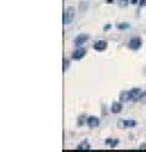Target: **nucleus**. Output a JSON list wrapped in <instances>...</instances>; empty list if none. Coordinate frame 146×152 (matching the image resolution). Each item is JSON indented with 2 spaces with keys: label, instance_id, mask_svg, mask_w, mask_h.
<instances>
[{
  "label": "nucleus",
  "instance_id": "nucleus-1",
  "mask_svg": "<svg viewBox=\"0 0 146 152\" xmlns=\"http://www.w3.org/2000/svg\"><path fill=\"white\" fill-rule=\"evenodd\" d=\"M74 17H76V9L73 6H68L63 12V23L64 25H69L74 20Z\"/></svg>",
  "mask_w": 146,
  "mask_h": 152
},
{
  "label": "nucleus",
  "instance_id": "nucleus-2",
  "mask_svg": "<svg viewBox=\"0 0 146 152\" xmlns=\"http://www.w3.org/2000/svg\"><path fill=\"white\" fill-rule=\"evenodd\" d=\"M89 34H85V33H82V34H79L74 39V45L76 46H80V45H83L84 43H86L89 40Z\"/></svg>",
  "mask_w": 146,
  "mask_h": 152
},
{
  "label": "nucleus",
  "instance_id": "nucleus-3",
  "mask_svg": "<svg viewBox=\"0 0 146 152\" xmlns=\"http://www.w3.org/2000/svg\"><path fill=\"white\" fill-rule=\"evenodd\" d=\"M141 44H142L141 43V39L135 37V38L130 39V42H129V47H130L132 50H139L140 47H141Z\"/></svg>",
  "mask_w": 146,
  "mask_h": 152
},
{
  "label": "nucleus",
  "instance_id": "nucleus-4",
  "mask_svg": "<svg viewBox=\"0 0 146 152\" xmlns=\"http://www.w3.org/2000/svg\"><path fill=\"white\" fill-rule=\"evenodd\" d=\"M129 93V101L133 100V101H136L137 98L140 96V94H141V89L140 88H134V89L132 90H128Z\"/></svg>",
  "mask_w": 146,
  "mask_h": 152
},
{
  "label": "nucleus",
  "instance_id": "nucleus-5",
  "mask_svg": "<svg viewBox=\"0 0 146 152\" xmlns=\"http://www.w3.org/2000/svg\"><path fill=\"white\" fill-rule=\"evenodd\" d=\"M93 47H94V50H96V51H103L107 47V42H105V40H97V42L94 43Z\"/></svg>",
  "mask_w": 146,
  "mask_h": 152
},
{
  "label": "nucleus",
  "instance_id": "nucleus-6",
  "mask_svg": "<svg viewBox=\"0 0 146 152\" xmlns=\"http://www.w3.org/2000/svg\"><path fill=\"white\" fill-rule=\"evenodd\" d=\"M85 54H86V50L83 49V47H80V49H77L76 51H73V54H72V59H74V60H80V59L84 57Z\"/></svg>",
  "mask_w": 146,
  "mask_h": 152
},
{
  "label": "nucleus",
  "instance_id": "nucleus-7",
  "mask_svg": "<svg viewBox=\"0 0 146 152\" xmlns=\"http://www.w3.org/2000/svg\"><path fill=\"white\" fill-rule=\"evenodd\" d=\"M86 124H88V127L89 128H96V127H99V124H100V119L97 118V117H89L88 119H86Z\"/></svg>",
  "mask_w": 146,
  "mask_h": 152
},
{
  "label": "nucleus",
  "instance_id": "nucleus-8",
  "mask_svg": "<svg viewBox=\"0 0 146 152\" xmlns=\"http://www.w3.org/2000/svg\"><path fill=\"white\" fill-rule=\"evenodd\" d=\"M122 110H123L122 103H119V102H112V105H111V112H112V113H119Z\"/></svg>",
  "mask_w": 146,
  "mask_h": 152
},
{
  "label": "nucleus",
  "instance_id": "nucleus-9",
  "mask_svg": "<svg viewBox=\"0 0 146 152\" xmlns=\"http://www.w3.org/2000/svg\"><path fill=\"white\" fill-rule=\"evenodd\" d=\"M76 150H78V151H82V150H84V151H88V150H91V146L89 145V142L86 141V140H84V141H82L79 144V145L77 146V148Z\"/></svg>",
  "mask_w": 146,
  "mask_h": 152
},
{
  "label": "nucleus",
  "instance_id": "nucleus-10",
  "mask_svg": "<svg viewBox=\"0 0 146 152\" xmlns=\"http://www.w3.org/2000/svg\"><path fill=\"white\" fill-rule=\"evenodd\" d=\"M119 99L123 101V102L129 101V93H128V91H122L120 95H119Z\"/></svg>",
  "mask_w": 146,
  "mask_h": 152
},
{
  "label": "nucleus",
  "instance_id": "nucleus-11",
  "mask_svg": "<svg viewBox=\"0 0 146 152\" xmlns=\"http://www.w3.org/2000/svg\"><path fill=\"white\" fill-rule=\"evenodd\" d=\"M117 28L118 29H129L130 28V25H128V23H119V25H117Z\"/></svg>",
  "mask_w": 146,
  "mask_h": 152
},
{
  "label": "nucleus",
  "instance_id": "nucleus-12",
  "mask_svg": "<svg viewBox=\"0 0 146 152\" xmlns=\"http://www.w3.org/2000/svg\"><path fill=\"white\" fill-rule=\"evenodd\" d=\"M135 121H125L124 119V125H125V128H133V127H135Z\"/></svg>",
  "mask_w": 146,
  "mask_h": 152
},
{
  "label": "nucleus",
  "instance_id": "nucleus-13",
  "mask_svg": "<svg viewBox=\"0 0 146 152\" xmlns=\"http://www.w3.org/2000/svg\"><path fill=\"white\" fill-rule=\"evenodd\" d=\"M117 3H118L119 6L125 7V6H128V4H129V0H117Z\"/></svg>",
  "mask_w": 146,
  "mask_h": 152
},
{
  "label": "nucleus",
  "instance_id": "nucleus-14",
  "mask_svg": "<svg viewBox=\"0 0 146 152\" xmlns=\"http://www.w3.org/2000/svg\"><path fill=\"white\" fill-rule=\"evenodd\" d=\"M86 119H88V118H85L84 116H80V117L78 118V125H83V124L86 122Z\"/></svg>",
  "mask_w": 146,
  "mask_h": 152
},
{
  "label": "nucleus",
  "instance_id": "nucleus-15",
  "mask_svg": "<svg viewBox=\"0 0 146 152\" xmlns=\"http://www.w3.org/2000/svg\"><path fill=\"white\" fill-rule=\"evenodd\" d=\"M68 67H69V61L67 59H64L63 60V71H67Z\"/></svg>",
  "mask_w": 146,
  "mask_h": 152
},
{
  "label": "nucleus",
  "instance_id": "nucleus-16",
  "mask_svg": "<svg viewBox=\"0 0 146 152\" xmlns=\"http://www.w3.org/2000/svg\"><path fill=\"white\" fill-rule=\"evenodd\" d=\"M137 100H139V101H142V102H146V91H145V93H141L140 96L137 98Z\"/></svg>",
  "mask_w": 146,
  "mask_h": 152
},
{
  "label": "nucleus",
  "instance_id": "nucleus-17",
  "mask_svg": "<svg viewBox=\"0 0 146 152\" xmlns=\"http://www.w3.org/2000/svg\"><path fill=\"white\" fill-rule=\"evenodd\" d=\"M118 142H119V141H118V139H115V140H112V142L110 144V146H111L112 148H113V147H116V146L118 145Z\"/></svg>",
  "mask_w": 146,
  "mask_h": 152
},
{
  "label": "nucleus",
  "instance_id": "nucleus-18",
  "mask_svg": "<svg viewBox=\"0 0 146 152\" xmlns=\"http://www.w3.org/2000/svg\"><path fill=\"white\" fill-rule=\"evenodd\" d=\"M85 9H86V4H84V5L80 4L79 5V10H85Z\"/></svg>",
  "mask_w": 146,
  "mask_h": 152
},
{
  "label": "nucleus",
  "instance_id": "nucleus-19",
  "mask_svg": "<svg viewBox=\"0 0 146 152\" xmlns=\"http://www.w3.org/2000/svg\"><path fill=\"white\" fill-rule=\"evenodd\" d=\"M139 4H140V6H145L146 5V0H140Z\"/></svg>",
  "mask_w": 146,
  "mask_h": 152
},
{
  "label": "nucleus",
  "instance_id": "nucleus-20",
  "mask_svg": "<svg viewBox=\"0 0 146 152\" xmlns=\"http://www.w3.org/2000/svg\"><path fill=\"white\" fill-rule=\"evenodd\" d=\"M112 140H113V139H111V138H108V139L106 140V144H107V145H110V144L112 142Z\"/></svg>",
  "mask_w": 146,
  "mask_h": 152
},
{
  "label": "nucleus",
  "instance_id": "nucleus-21",
  "mask_svg": "<svg viewBox=\"0 0 146 152\" xmlns=\"http://www.w3.org/2000/svg\"><path fill=\"white\" fill-rule=\"evenodd\" d=\"M140 148L141 150H146V144H142V145L140 146Z\"/></svg>",
  "mask_w": 146,
  "mask_h": 152
},
{
  "label": "nucleus",
  "instance_id": "nucleus-22",
  "mask_svg": "<svg viewBox=\"0 0 146 152\" xmlns=\"http://www.w3.org/2000/svg\"><path fill=\"white\" fill-rule=\"evenodd\" d=\"M110 28H111V25H107V26H105V29H106V30H107V29H110Z\"/></svg>",
  "mask_w": 146,
  "mask_h": 152
},
{
  "label": "nucleus",
  "instance_id": "nucleus-23",
  "mask_svg": "<svg viewBox=\"0 0 146 152\" xmlns=\"http://www.w3.org/2000/svg\"><path fill=\"white\" fill-rule=\"evenodd\" d=\"M137 3V0H132V4H136Z\"/></svg>",
  "mask_w": 146,
  "mask_h": 152
}]
</instances>
